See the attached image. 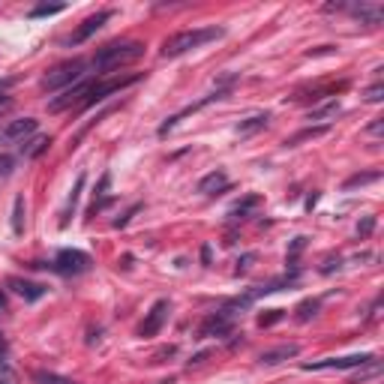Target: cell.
<instances>
[{
    "instance_id": "44dd1931",
    "label": "cell",
    "mask_w": 384,
    "mask_h": 384,
    "mask_svg": "<svg viewBox=\"0 0 384 384\" xmlns=\"http://www.w3.org/2000/svg\"><path fill=\"white\" fill-rule=\"evenodd\" d=\"M381 174L378 172H366V174H355V177H348L345 184H343V189H355V186H366V184H376Z\"/></svg>"
},
{
    "instance_id": "f1b7e54d",
    "label": "cell",
    "mask_w": 384,
    "mask_h": 384,
    "mask_svg": "<svg viewBox=\"0 0 384 384\" xmlns=\"http://www.w3.org/2000/svg\"><path fill=\"white\" fill-rule=\"evenodd\" d=\"M9 172H13V159L0 156V177H9Z\"/></svg>"
},
{
    "instance_id": "603a6c76",
    "label": "cell",
    "mask_w": 384,
    "mask_h": 384,
    "mask_svg": "<svg viewBox=\"0 0 384 384\" xmlns=\"http://www.w3.org/2000/svg\"><path fill=\"white\" fill-rule=\"evenodd\" d=\"M63 4H42V6H36V9H30V18H42V15H57V13H63Z\"/></svg>"
},
{
    "instance_id": "277c9868",
    "label": "cell",
    "mask_w": 384,
    "mask_h": 384,
    "mask_svg": "<svg viewBox=\"0 0 384 384\" xmlns=\"http://www.w3.org/2000/svg\"><path fill=\"white\" fill-rule=\"evenodd\" d=\"M138 78V72H132V76H123V78H109V81H102V84H93V88L88 90V96H84V102H81V111H88L93 109L96 102H102V100H109L111 93H121L123 88H130V84H135Z\"/></svg>"
},
{
    "instance_id": "5bb4252c",
    "label": "cell",
    "mask_w": 384,
    "mask_h": 384,
    "mask_svg": "<svg viewBox=\"0 0 384 384\" xmlns=\"http://www.w3.org/2000/svg\"><path fill=\"white\" fill-rule=\"evenodd\" d=\"M297 345H280V348H268V351H261L259 355V360L264 366H276V364H282V360H292V357H297Z\"/></svg>"
},
{
    "instance_id": "f546056e",
    "label": "cell",
    "mask_w": 384,
    "mask_h": 384,
    "mask_svg": "<svg viewBox=\"0 0 384 384\" xmlns=\"http://www.w3.org/2000/svg\"><path fill=\"white\" fill-rule=\"evenodd\" d=\"M303 247H306V238H297V240H294V247H292V252H288V261H294V255L301 252Z\"/></svg>"
},
{
    "instance_id": "7402d4cb",
    "label": "cell",
    "mask_w": 384,
    "mask_h": 384,
    "mask_svg": "<svg viewBox=\"0 0 384 384\" xmlns=\"http://www.w3.org/2000/svg\"><path fill=\"white\" fill-rule=\"evenodd\" d=\"M318 301H303L301 306H297V322H309V318H313L315 313H318Z\"/></svg>"
},
{
    "instance_id": "7c38bea8",
    "label": "cell",
    "mask_w": 384,
    "mask_h": 384,
    "mask_svg": "<svg viewBox=\"0 0 384 384\" xmlns=\"http://www.w3.org/2000/svg\"><path fill=\"white\" fill-rule=\"evenodd\" d=\"M81 189H84V174L76 177V186L69 189V198H67V205H63L60 210V228H67L72 217H76V207H78V201H81Z\"/></svg>"
},
{
    "instance_id": "4dcf8cb0",
    "label": "cell",
    "mask_w": 384,
    "mask_h": 384,
    "mask_svg": "<svg viewBox=\"0 0 384 384\" xmlns=\"http://www.w3.org/2000/svg\"><path fill=\"white\" fill-rule=\"evenodd\" d=\"M381 126H384V117H376V121H372V123L366 126V132H369V135H378V132H381Z\"/></svg>"
},
{
    "instance_id": "d6986e66",
    "label": "cell",
    "mask_w": 384,
    "mask_h": 384,
    "mask_svg": "<svg viewBox=\"0 0 384 384\" xmlns=\"http://www.w3.org/2000/svg\"><path fill=\"white\" fill-rule=\"evenodd\" d=\"M336 114H339V102H324L309 111V121H330V117H336Z\"/></svg>"
},
{
    "instance_id": "30bf717a",
    "label": "cell",
    "mask_w": 384,
    "mask_h": 384,
    "mask_svg": "<svg viewBox=\"0 0 384 384\" xmlns=\"http://www.w3.org/2000/svg\"><path fill=\"white\" fill-rule=\"evenodd\" d=\"M165 318H168V301H156V303L151 306V313H147L144 324L138 327V334H142V336H156L159 330H163Z\"/></svg>"
},
{
    "instance_id": "2e32d148",
    "label": "cell",
    "mask_w": 384,
    "mask_h": 384,
    "mask_svg": "<svg viewBox=\"0 0 384 384\" xmlns=\"http://www.w3.org/2000/svg\"><path fill=\"white\" fill-rule=\"evenodd\" d=\"M268 121H270V114H268V111L252 114V117H247V121H240V123H238V135H240V138H247V135H252V132H259V130H264V126H268Z\"/></svg>"
},
{
    "instance_id": "cb8c5ba5",
    "label": "cell",
    "mask_w": 384,
    "mask_h": 384,
    "mask_svg": "<svg viewBox=\"0 0 384 384\" xmlns=\"http://www.w3.org/2000/svg\"><path fill=\"white\" fill-rule=\"evenodd\" d=\"M364 100H366V102H381V100H384V84L376 81V84H372V88L364 93Z\"/></svg>"
},
{
    "instance_id": "ac0fdd59",
    "label": "cell",
    "mask_w": 384,
    "mask_h": 384,
    "mask_svg": "<svg viewBox=\"0 0 384 384\" xmlns=\"http://www.w3.org/2000/svg\"><path fill=\"white\" fill-rule=\"evenodd\" d=\"M25 213H27L25 198L15 196V201H13V234H15V238H21V234H25V226H27Z\"/></svg>"
},
{
    "instance_id": "8fae6325",
    "label": "cell",
    "mask_w": 384,
    "mask_h": 384,
    "mask_svg": "<svg viewBox=\"0 0 384 384\" xmlns=\"http://www.w3.org/2000/svg\"><path fill=\"white\" fill-rule=\"evenodd\" d=\"M231 186V180L226 177V172H210L198 180V192L201 196H222Z\"/></svg>"
},
{
    "instance_id": "8992f818",
    "label": "cell",
    "mask_w": 384,
    "mask_h": 384,
    "mask_svg": "<svg viewBox=\"0 0 384 384\" xmlns=\"http://www.w3.org/2000/svg\"><path fill=\"white\" fill-rule=\"evenodd\" d=\"M372 355H348V357H324V360H313L306 364L303 369L313 372V369H360V366H369L372 364Z\"/></svg>"
},
{
    "instance_id": "ffe728a7",
    "label": "cell",
    "mask_w": 384,
    "mask_h": 384,
    "mask_svg": "<svg viewBox=\"0 0 384 384\" xmlns=\"http://www.w3.org/2000/svg\"><path fill=\"white\" fill-rule=\"evenodd\" d=\"M51 144V138L48 135H36L34 138V142H27L25 147H21V153H25V156H30V159H34V156H39L42 151H46V147Z\"/></svg>"
},
{
    "instance_id": "ba28073f",
    "label": "cell",
    "mask_w": 384,
    "mask_h": 384,
    "mask_svg": "<svg viewBox=\"0 0 384 384\" xmlns=\"http://www.w3.org/2000/svg\"><path fill=\"white\" fill-rule=\"evenodd\" d=\"M36 121L34 117H21V121H9L4 130H0V144H18L25 142V138H30L36 132Z\"/></svg>"
},
{
    "instance_id": "e0dca14e",
    "label": "cell",
    "mask_w": 384,
    "mask_h": 384,
    "mask_svg": "<svg viewBox=\"0 0 384 384\" xmlns=\"http://www.w3.org/2000/svg\"><path fill=\"white\" fill-rule=\"evenodd\" d=\"M322 135H327V123H322V126H306V130H301L297 135L285 138V147H297L301 142H309V138H322Z\"/></svg>"
},
{
    "instance_id": "5b68a950",
    "label": "cell",
    "mask_w": 384,
    "mask_h": 384,
    "mask_svg": "<svg viewBox=\"0 0 384 384\" xmlns=\"http://www.w3.org/2000/svg\"><path fill=\"white\" fill-rule=\"evenodd\" d=\"M51 270H57L60 276H78L84 270H90V255L78 249H60L51 261Z\"/></svg>"
},
{
    "instance_id": "1f68e13d",
    "label": "cell",
    "mask_w": 384,
    "mask_h": 384,
    "mask_svg": "<svg viewBox=\"0 0 384 384\" xmlns=\"http://www.w3.org/2000/svg\"><path fill=\"white\" fill-rule=\"evenodd\" d=\"M13 88V78H4L0 81V102H6V90Z\"/></svg>"
},
{
    "instance_id": "7a4b0ae2",
    "label": "cell",
    "mask_w": 384,
    "mask_h": 384,
    "mask_svg": "<svg viewBox=\"0 0 384 384\" xmlns=\"http://www.w3.org/2000/svg\"><path fill=\"white\" fill-rule=\"evenodd\" d=\"M144 46L142 42H109V46H102L100 51L93 55V69L100 72H109V69H117L121 63H130L135 57H142Z\"/></svg>"
},
{
    "instance_id": "9c48e42d",
    "label": "cell",
    "mask_w": 384,
    "mask_h": 384,
    "mask_svg": "<svg viewBox=\"0 0 384 384\" xmlns=\"http://www.w3.org/2000/svg\"><path fill=\"white\" fill-rule=\"evenodd\" d=\"M114 13H111V9H100V13H96V15H90V18H84L81 21V27L76 30V34H72L67 42H69V46H81V42L84 39H90L93 34H96V30H100L102 25H105V21H109Z\"/></svg>"
},
{
    "instance_id": "9a60e30c",
    "label": "cell",
    "mask_w": 384,
    "mask_h": 384,
    "mask_svg": "<svg viewBox=\"0 0 384 384\" xmlns=\"http://www.w3.org/2000/svg\"><path fill=\"white\" fill-rule=\"evenodd\" d=\"M9 288L18 294V297H25V301H39L42 294H46V285H39V282H27V280H9Z\"/></svg>"
},
{
    "instance_id": "836d02e7",
    "label": "cell",
    "mask_w": 384,
    "mask_h": 384,
    "mask_svg": "<svg viewBox=\"0 0 384 384\" xmlns=\"http://www.w3.org/2000/svg\"><path fill=\"white\" fill-rule=\"evenodd\" d=\"M4 306H6V301H4V294H0V313H4Z\"/></svg>"
},
{
    "instance_id": "4316f807",
    "label": "cell",
    "mask_w": 384,
    "mask_h": 384,
    "mask_svg": "<svg viewBox=\"0 0 384 384\" xmlns=\"http://www.w3.org/2000/svg\"><path fill=\"white\" fill-rule=\"evenodd\" d=\"M39 384H76V381H69V378H57V376H46V372H39L36 376Z\"/></svg>"
},
{
    "instance_id": "6da1fadb",
    "label": "cell",
    "mask_w": 384,
    "mask_h": 384,
    "mask_svg": "<svg viewBox=\"0 0 384 384\" xmlns=\"http://www.w3.org/2000/svg\"><path fill=\"white\" fill-rule=\"evenodd\" d=\"M226 36V27H192V30H180V34L168 36L163 42V57H180L186 51H196L207 42H217Z\"/></svg>"
},
{
    "instance_id": "3957f363",
    "label": "cell",
    "mask_w": 384,
    "mask_h": 384,
    "mask_svg": "<svg viewBox=\"0 0 384 384\" xmlns=\"http://www.w3.org/2000/svg\"><path fill=\"white\" fill-rule=\"evenodd\" d=\"M84 67L88 63L84 60H67V63H57L55 69H48L46 76H42V81H39V88L42 90H67V88H72V84H78L81 81V76H84Z\"/></svg>"
},
{
    "instance_id": "d4e9b609",
    "label": "cell",
    "mask_w": 384,
    "mask_h": 384,
    "mask_svg": "<svg viewBox=\"0 0 384 384\" xmlns=\"http://www.w3.org/2000/svg\"><path fill=\"white\" fill-rule=\"evenodd\" d=\"M255 205H259V196H249L247 201H243V205H238V207L231 210V217H243V213H247L249 207H255Z\"/></svg>"
},
{
    "instance_id": "52a82bcc",
    "label": "cell",
    "mask_w": 384,
    "mask_h": 384,
    "mask_svg": "<svg viewBox=\"0 0 384 384\" xmlns=\"http://www.w3.org/2000/svg\"><path fill=\"white\" fill-rule=\"evenodd\" d=\"M90 88H93V81H78V84H72V88L63 90V93L57 96V100H51V102H48V111H55V114H57V111L72 109V105H81Z\"/></svg>"
},
{
    "instance_id": "4fadbf2b",
    "label": "cell",
    "mask_w": 384,
    "mask_h": 384,
    "mask_svg": "<svg viewBox=\"0 0 384 384\" xmlns=\"http://www.w3.org/2000/svg\"><path fill=\"white\" fill-rule=\"evenodd\" d=\"M231 322H234L231 315H226V313H217V315H210L207 322L201 324L198 334H201V336H222V334H228V330H231Z\"/></svg>"
},
{
    "instance_id": "d6a6232c",
    "label": "cell",
    "mask_w": 384,
    "mask_h": 384,
    "mask_svg": "<svg viewBox=\"0 0 384 384\" xmlns=\"http://www.w3.org/2000/svg\"><path fill=\"white\" fill-rule=\"evenodd\" d=\"M4 357H6V339L0 336V369H4L6 364H4Z\"/></svg>"
},
{
    "instance_id": "83f0119b",
    "label": "cell",
    "mask_w": 384,
    "mask_h": 384,
    "mask_svg": "<svg viewBox=\"0 0 384 384\" xmlns=\"http://www.w3.org/2000/svg\"><path fill=\"white\" fill-rule=\"evenodd\" d=\"M280 315H282L280 309H270V315H261V318H259V324H261V327H268V324H273Z\"/></svg>"
},
{
    "instance_id": "484cf974",
    "label": "cell",
    "mask_w": 384,
    "mask_h": 384,
    "mask_svg": "<svg viewBox=\"0 0 384 384\" xmlns=\"http://www.w3.org/2000/svg\"><path fill=\"white\" fill-rule=\"evenodd\" d=\"M372 228H376V217H366V219L357 226V234H360V238H369Z\"/></svg>"
}]
</instances>
